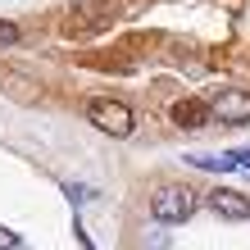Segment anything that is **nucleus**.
Here are the masks:
<instances>
[{"instance_id":"0eeeda50","label":"nucleus","mask_w":250,"mask_h":250,"mask_svg":"<svg viewBox=\"0 0 250 250\" xmlns=\"http://www.w3.org/2000/svg\"><path fill=\"white\" fill-rule=\"evenodd\" d=\"M19 23H5V19H0V46H19Z\"/></svg>"},{"instance_id":"9d476101","label":"nucleus","mask_w":250,"mask_h":250,"mask_svg":"<svg viewBox=\"0 0 250 250\" xmlns=\"http://www.w3.org/2000/svg\"><path fill=\"white\" fill-rule=\"evenodd\" d=\"M64 191H68V200H73V205H82V200H91V187H64Z\"/></svg>"},{"instance_id":"1a4fd4ad","label":"nucleus","mask_w":250,"mask_h":250,"mask_svg":"<svg viewBox=\"0 0 250 250\" xmlns=\"http://www.w3.org/2000/svg\"><path fill=\"white\" fill-rule=\"evenodd\" d=\"M0 250H19V232H9V228H0Z\"/></svg>"},{"instance_id":"20e7f679","label":"nucleus","mask_w":250,"mask_h":250,"mask_svg":"<svg viewBox=\"0 0 250 250\" xmlns=\"http://www.w3.org/2000/svg\"><path fill=\"white\" fill-rule=\"evenodd\" d=\"M168 119L178 123L182 132H196V127H205L214 119V109H209V100H200V96H187V100H178V105L168 109Z\"/></svg>"},{"instance_id":"423d86ee","label":"nucleus","mask_w":250,"mask_h":250,"mask_svg":"<svg viewBox=\"0 0 250 250\" xmlns=\"http://www.w3.org/2000/svg\"><path fill=\"white\" fill-rule=\"evenodd\" d=\"M191 168H205V173H232L237 164H232V155H187Z\"/></svg>"},{"instance_id":"39448f33","label":"nucleus","mask_w":250,"mask_h":250,"mask_svg":"<svg viewBox=\"0 0 250 250\" xmlns=\"http://www.w3.org/2000/svg\"><path fill=\"white\" fill-rule=\"evenodd\" d=\"M209 209L218 218H250V200L241 191H232V187H214L209 191Z\"/></svg>"},{"instance_id":"f257e3e1","label":"nucleus","mask_w":250,"mask_h":250,"mask_svg":"<svg viewBox=\"0 0 250 250\" xmlns=\"http://www.w3.org/2000/svg\"><path fill=\"white\" fill-rule=\"evenodd\" d=\"M150 214L159 218V223H168V228L187 223V218L196 214V191H191V187H178V182L159 187L155 196H150Z\"/></svg>"},{"instance_id":"6e6552de","label":"nucleus","mask_w":250,"mask_h":250,"mask_svg":"<svg viewBox=\"0 0 250 250\" xmlns=\"http://www.w3.org/2000/svg\"><path fill=\"white\" fill-rule=\"evenodd\" d=\"M228 155H232V164H237V168L250 173V146H241V150H228Z\"/></svg>"},{"instance_id":"7ed1b4c3","label":"nucleus","mask_w":250,"mask_h":250,"mask_svg":"<svg viewBox=\"0 0 250 250\" xmlns=\"http://www.w3.org/2000/svg\"><path fill=\"white\" fill-rule=\"evenodd\" d=\"M209 109H214V119H223V123H250V91L223 86V91H214Z\"/></svg>"},{"instance_id":"f03ea898","label":"nucleus","mask_w":250,"mask_h":250,"mask_svg":"<svg viewBox=\"0 0 250 250\" xmlns=\"http://www.w3.org/2000/svg\"><path fill=\"white\" fill-rule=\"evenodd\" d=\"M86 119H91V127L105 132V137H132V127H137V114L114 96H96L86 105Z\"/></svg>"}]
</instances>
